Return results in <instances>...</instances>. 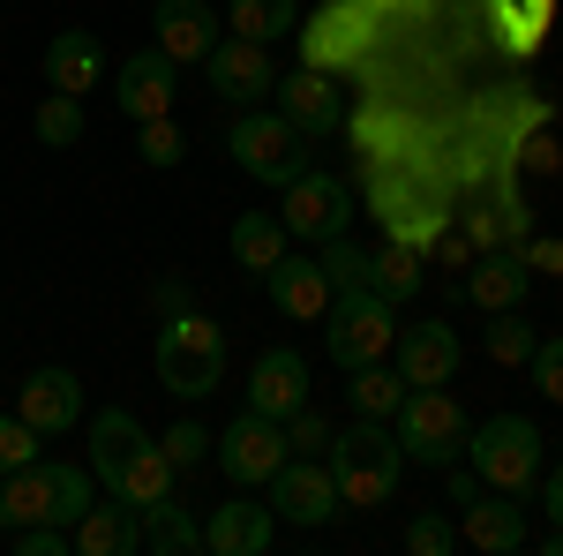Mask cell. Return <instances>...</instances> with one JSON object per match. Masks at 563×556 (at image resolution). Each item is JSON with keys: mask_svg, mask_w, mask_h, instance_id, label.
Here are the masks:
<instances>
[{"mask_svg": "<svg viewBox=\"0 0 563 556\" xmlns=\"http://www.w3.org/2000/svg\"><path fill=\"white\" fill-rule=\"evenodd\" d=\"M135 519H143V549H151V556H196V549H203V526H196L188 504H174V497L151 504V512H135Z\"/></svg>", "mask_w": 563, "mask_h": 556, "instance_id": "28", "label": "cell"}, {"mask_svg": "<svg viewBox=\"0 0 563 556\" xmlns=\"http://www.w3.org/2000/svg\"><path fill=\"white\" fill-rule=\"evenodd\" d=\"M278 218H286L294 241H316V249H323V241H339V233L353 226V188L339 181V173L301 166L294 181H286V211Z\"/></svg>", "mask_w": 563, "mask_h": 556, "instance_id": "9", "label": "cell"}, {"mask_svg": "<svg viewBox=\"0 0 563 556\" xmlns=\"http://www.w3.org/2000/svg\"><path fill=\"white\" fill-rule=\"evenodd\" d=\"M323 279H331V294H353V286H368V257H361V249H353L346 233H339V241H323Z\"/></svg>", "mask_w": 563, "mask_h": 556, "instance_id": "34", "label": "cell"}, {"mask_svg": "<svg viewBox=\"0 0 563 556\" xmlns=\"http://www.w3.org/2000/svg\"><path fill=\"white\" fill-rule=\"evenodd\" d=\"M249 406L271 414V422H286V414L308 406V361L294 346H263L256 353V369H249Z\"/></svg>", "mask_w": 563, "mask_h": 556, "instance_id": "15", "label": "cell"}, {"mask_svg": "<svg viewBox=\"0 0 563 556\" xmlns=\"http://www.w3.org/2000/svg\"><path fill=\"white\" fill-rule=\"evenodd\" d=\"M31 459H38V428L23 422V414H0V473L31 467Z\"/></svg>", "mask_w": 563, "mask_h": 556, "instance_id": "36", "label": "cell"}, {"mask_svg": "<svg viewBox=\"0 0 563 556\" xmlns=\"http://www.w3.org/2000/svg\"><path fill=\"white\" fill-rule=\"evenodd\" d=\"M31 129H38V143H53V151H68V143H84V98H68V90H53L38 113H31Z\"/></svg>", "mask_w": 563, "mask_h": 556, "instance_id": "32", "label": "cell"}, {"mask_svg": "<svg viewBox=\"0 0 563 556\" xmlns=\"http://www.w3.org/2000/svg\"><path fill=\"white\" fill-rule=\"evenodd\" d=\"M353 384H346V399H353V414H368V422H390L398 414V399H406V377L398 369H384V361H368V369H346Z\"/></svg>", "mask_w": 563, "mask_h": 556, "instance_id": "29", "label": "cell"}, {"mask_svg": "<svg viewBox=\"0 0 563 556\" xmlns=\"http://www.w3.org/2000/svg\"><path fill=\"white\" fill-rule=\"evenodd\" d=\"M443 473H451V467H443ZM474 497H481V473H451V504H474Z\"/></svg>", "mask_w": 563, "mask_h": 556, "instance_id": "43", "label": "cell"}, {"mask_svg": "<svg viewBox=\"0 0 563 556\" xmlns=\"http://www.w3.org/2000/svg\"><path fill=\"white\" fill-rule=\"evenodd\" d=\"M135 159H143V166H180V159H188V135H180L174 113L135 121Z\"/></svg>", "mask_w": 563, "mask_h": 556, "instance_id": "33", "label": "cell"}, {"mask_svg": "<svg viewBox=\"0 0 563 556\" xmlns=\"http://www.w3.org/2000/svg\"><path fill=\"white\" fill-rule=\"evenodd\" d=\"M286 451H294V459H323V451H331V422H323L316 406L286 414Z\"/></svg>", "mask_w": 563, "mask_h": 556, "instance_id": "35", "label": "cell"}, {"mask_svg": "<svg viewBox=\"0 0 563 556\" xmlns=\"http://www.w3.org/2000/svg\"><path fill=\"white\" fill-rule=\"evenodd\" d=\"M526 286H533V271L519 263V249H488V257H474V271H466V301H474V308H488V316L519 308Z\"/></svg>", "mask_w": 563, "mask_h": 556, "instance_id": "22", "label": "cell"}, {"mask_svg": "<svg viewBox=\"0 0 563 556\" xmlns=\"http://www.w3.org/2000/svg\"><path fill=\"white\" fill-rule=\"evenodd\" d=\"M135 444H143V422H135L129 406H98V414H90V467H98L106 489H113V473L129 467Z\"/></svg>", "mask_w": 563, "mask_h": 556, "instance_id": "25", "label": "cell"}, {"mask_svg": "<svg viewBox=\"0 0 563 556\" xmlns=\"http://www.w3.org/2000/svg\"><path fill=\"white\" fill-rule=\"evenodd\" d=\"M549 549H556V556H563V526H556V542H549Z\"/></svg>", "mask_w": 563, "mask_h": 556, "instance_id": "44", "label": "cell"}, {"mask_svg": "<svg viewBox=\"0 0 563 556\" xmlns=\"http://www.w3.org/2000/svg\"><path fill=\"white\" fill-rule=\"evenodd\" d=\"M263 489H271V512L286 519V526H323V519L339 512V473H331V459H286Z\"/></svg>", "mask_w": 563, "mask_h": 556, "instance_id": "10", "label": "cell"}, {"mask_svg": "<svg viewBox=\"0 0 563 556\" xmlns=\"http://www.w3.org/2000/svg\"><path fill=\"white\" fill-rule=\"evenodd\" d=\"M526 369H533V384H541V399H556V406H563V339H541Z\"/></svg>", "mask_w": 563, "mask_h": 556, "instance_id": "39", "label": "cell"}, {"mask_svg": "<svg viewBox=\"0 0 563 556\" xmlns=\"http://www.w3.org/2000/svg\"><path fill=\"white\" fill-rule=\"evenodd\" d=\"M113 497L129 504V512H151V504H166L174 497V459H166V444L158 436H143L129 451V467L113 473Z\"/></svg>", "mask_w": 563, "mask_h": 556, "instance_id": "24", "label": "cell"}, {"mask_svg": "<svg viewBox=\"0 0 563 556\" xmlns=\"http://www.w3.org/2000/svg\"><path fill=\"white\" fill-rule=\"evenodd\" d=\"M519 263L541 271V279H563V233H541V241H519Z\"/></svg>", "mask_w": 563, "mask_h": 556, "instance_id": "41", "label": "cell"}, {"mask_svg": "<svg viewBox=\"0 0 563 556\" xmlns=\"http://www.w3.org/2000/svg\"><path fill=\"white\" fill-rule=\"evenodd\" d=\"M15 414L38 428V436L76 428L84 422V384H76V369H31V377L15 384Z\"/></svg>", "mask_w": 563, "mask_h": 556, "instance_id": "14", "label": "cell"}, {"mask_svg": "<svg viewBox=\"0 0 563 556\" xmlns=\"http://www.w3.org/2000/svg\"><path fill=\"white\" fill-rule=\"evenodd\" d=\"M331 473H339V504H361V512H376L398 497V473H406V451H398V436L384 422H361L353 428H331Z\"/></svg>", "mask_w": 563, "mask_h": 556, "instance_id": "2", "label": "cell"}, {"mask_svg": "<svg viewBox=\"0 0 563 556\" xmlns=\"http://www.w3.org/2000/svg\"><path fill=\"white\" fill-rule=\"evenodd\" d=\"M158 444H166V459H174V473H188L196 467V459H211V428H196V422H180V428H166V436H158Z\"/></svg>", "mask_w": 563, "mask_h": 556, "instance_id": "37", "label": "cell"}, {"mask_svg": "<svg viewBox=\"0 0 563 556\" xmlns=\"http://www.w3.org/2000/svg\"><path fill=\"white\" fill-rule=\"evenodd\" d=\"M481 346H488V361H496V369H526V361H533V346H541V331L519 324V308H504V316L481 331Z\"/></svg>", "mask_w": 563, "mask_h": 556, "instance_id": "31", "label": "cell"}, {"mask_svg": "<svg viewBox=\"0 0 563 556\" xmlns=\"http://www.w3.org/2000/svg\"><path fill=\"white\" fill-rule=\"evenodd\" d=\"M323 346L339 369H368L398 346V301H384L376 286H353V294H331L323 308Z\"/></svg>", "mask_w": 563, "mask_h": 556, "instance_id": "5", "label": "cell"}, {"mask_svg": "<svg viewBox=\"0 0 563 556\" xmlns=\"http://www.w3.org/2000/svg\"><path fill=\"white\" fill-rule=\"evenodd\" d=\"M466 459H474L481 489H504V497H526L541 481V428L526 414H496L466 436Z\"/></svg>", "mask_w": 563, "mask_h": 556, "instance_id": "6", "label": "cell"}, {"mask_svg": "<svg viewBox=\"0 0 563 556\" xmlns=\"http://www.w3.org/2000/svg\"><path fill=\"white\" fill-rule=\"evenodd\" d=\"M459 542H466V549H481V556H511V549H526V512L519 504H511V497H504V489H496V504H459Z\"/></svg>", "mask_w": 563, "mask_h": 556, "instance_id": "21", "label": "cell"}, {"mask_svg": "<svg viewBox=\"0 0 563 556\" xmlns=\"http://www.w3.org/2000/svg\"><path fill=\"white\" fill-rule=\"evenodd\" d=\"M203 76H211V90L225 98V106H256V98H271V84H278V68H271V45L256 39H225L203 53Z\"/></svg>", "mask_w": 563, "mask_h": 556, "instance_id": "11", "label": "cell"}, {"mask_svg": "<svg viewBox=\"0 0 563 556\" xmlns=\"http://www.w3.org/2000/svg\"><path fill=\"white\" fill-rule=\"evenodd\" d=\"M271 534H278V512L271 504H249V497H233V504H218L203 519V549L211 556H263Z\"/></svg>", "mask_w": 563, "mask_h": 556, "instance_id": "18", "label": "cell"}, {"mask_svg": "<svg viewBox=\"0 0 563 556\" xmlns=\"http://www.w3.org/2000/svg\"><path fill=\"white\" fill-rule=\"evenodd\" d=\"M398 377L406 384H451L459 377V361H466V346L451 324H398Z\"/></svg>", "mask_w": 563, "mask_h": 556, "instance_id": "16", "label": "cell"}, {"mask_svg": "<svg viewBox=\"0 0 563 556\" xmlns=\"http://www.w3.org/2000/svg\"><path fill=\"white\" fill-rule=\"evenodd\" d=\"M406 549H413V556H451V549H459V526L435 519V512H421L413 526H406Z\"/></svg>", "mask_w": 563, "mask_h": 556, "instance_id": "38", "label": "cell"}, {"mask_svg": "<svg viewBox=\"0 0 563 556\" xmlns=\"http://www.w3.org/2000/svg\"><path fill=\"white\" fill-rule=\"evenodd\" d=\"M278 113L294 121L301 135H331V129H346V98H339V76L331 68H294V76H278Z\"/></svg>", "mask_w": 563, "mask_h": 556, "instance_id": "12", "label": "cell"}, {"mask_svg": "<svg viewBox=\"0 0 563 556\" xmlns=\"http://www.w3.org/2000/svg\"><path fill=\"white\" fill-rule=\"evenodd\" d=\"M151 369H158V384L174 391V399H211L225 384V331H218L211 316H196V308H174L158 324Z\"/></svg>", "mask_w": 563, "mask_h": 556, "instance_id": "3", "label": "cell"}, {"mask_svg": "<svg viewBox=\"0 0 563 556\" xmlns=\"http://www.w3.org/2000/svg\"><path fill=\"white\" fill-rule=\"evenodd\" d=\"M390 436H398V451L406 459H421V467H451L459 451H466V436H474V422H466V406L451 399L443 384H413L406 399H398V414H390Z\"/></svg>", "mask_w": 563, "mask_h": 556, "instance_id": "4", "label": "cell"}, {"mask_svg": "<svg viewBox=\"0 0 563 556\" xmlns=\"http://www.w3.org/2000/svg\"><path fill=\"white\" fill-rule=\"evenodd\" d=\"M151 31H158V53L166 61H203L218 45V15H211V0H158L151 8Z\"/></svg>", "mask_w": 563, "mask_h": 556, "instance_id": "19", "label": "cell"}, {"mask_svg": "<svg viewBox=\"0 0 563 556\" xmlns=\"http://www.w3.org/2000/svg\"><path fill=\"white\" fill-rule=\"evenodd\" d=\"M225 151H233V166L249 173V181H263V188H286V181L308 166V135L294 129L286 113H249V106H241V121L225 135Z\"/></svg>", "mask_w": 563, "mask_h": 556, "instance_id": "7", "label": "cell"}, {"mask_svg": "<svg viewBox=\"0 0 563 556\" xmlns=\"http://www.w3.org/2000/svg\"><path fill=\"white\" fill-rule=\"evenodd\" d=\"M211 459H218V473H225L233 489H263L271 473L294 459V451H286V422H271V414H256V406H241L233 428L211 444Z\"/></svg>", "mask_w": 563, "mask_h": 556, "instance_id": "8", "label": "cell"}, {"mask_svg": "<svg viewBox=\"0 0 563 556\" xmlns=\"http://www.w3.org/2000/svg\"><path fill=\"white\" fill-rule=\"evenodd\" d=\"M113 98H121V121H158V113H174V98H180V61H166L158 45H151V53H129V61H121V84H113Z\"/></svg>", "mask_w": 563, "mask_h": 556, "instance_id": "13", "label": "cell"}, {"mask_svg": "<svg viewBox=\"0 0 563 556\" xmlns=\"http://www.w3.org/2000/svg\"><path fill=\"white\" fill-rule=\"evenodd\" d=\"M84 512H90V473L84 467L31 459V467L0 473V534H15V526H76Z\"/></svg>", "mask_w": 563, "mask_h": 556, "instance_id": "1", "label": "cell"}, {"mask_svg": "<svg viewBox=\"0 0 563 556\" xmlns=\"http://www.w3.org/2000/svg\"><path fill=\"white\" fill-rule=\"evenodd\" d=\"M225 31L233 39H256V45H278L301 31V8L294 0H225Z\"/></svg>", "mask_w": 563, "mask_h": 556, "instance_id": "26", "label": "cell"}, {"mask_svg": "<svg viewBox=\"0 0 563 556\" xmlns=\"http://www.w3.org/2000/svg\"><path fill=\"white\" fill-rule=\"evenodd\" d=\"M368 286H376L384 301H413V294H421V249L390 241L384 257H368Z\"/></svg>", "mask_w": 563, "mask_h": 556, "instance_id": "30", "label": "cell"}, {"mask_svg": "<svg viewBox=\"0 0 563 556\" xmlns=\"http://www.w3.org/2000/svg\"><path fill=\"white\" fill-rule=\"evenodd\" d=\"M263 286H271V308H278L286 324H323V308H331V279H323V263L294 257V249L263 271Z\"/></svg>", "mask_w": 563, "mask_h": 556, "instance_id": "17", "label": "cell"}, {"mask_svg": "<svg viewBox=\"0 0 563 556\" xmlns=\"http://www.w3.org/2000/svg\"><path fill=\"white\" fill-rule=\"evenodd\" d=\"M45 84L68 90V98L98 90V84H106V45L90 39V31H60V39L45 45Z\"/></svg>", "mask_w": 563, "mask_h": 556, "instance_id": "23", "label": "cell"}, {"mask_svg": "<svg viewBox=\"0 0 563 556\" xmlns=\"http://www.w3.org/2000/svg\"><path fill=\"white\" fill-rule=\"evenodd\" d=\"M541 512H549V519L563 526V467H549V473H541Z\"/></svg>", "mask_w": 563, "mask_h": 556, "instance_id": "42", "label": "cell"}, {"mask_svg": "<svg viewBox=\"0 0 563 556\" xmlns=\"http://www.w3.org/2000/svg\"><path fill=\"white\" fill-rule=\"evenodd\" d=\"M286 241H294V233H286V218H271V211H241V218H233V263H241V271H256V279L286 257Z\"/></svg>", "mask_w": 563, "mask_h": 556, "instance_id": "27", "label": "cell"}, {"mask_svg": "<svg viewBox=\"0 0 563 556\" xmlns=\"http://www.w3.org/2000/svg\"><path fill=\"white\" fill-rule=\"evenodd\" d=\"M68 549L76 556H129V549H143V519L121 504V497H90V512L68 526Z\"/></svg>", "mask_w": 563, "mask_h": 556, "instance_id": "20", "label": "cell"}, {"mask_svg": "<svg viewBox=\"0 0 563 556\" xmlns=\"http://www.w3.org/2000/svg\"><path fill=\"white\" fill-rule=\"evenodd\" d=\"M15 556H68V526H15Z\"/></svg>", "mask_w": 563, "mask_h": 556, "instance_id": "40", "label": "cell"}]
</instances>
